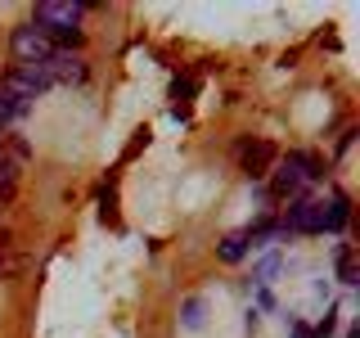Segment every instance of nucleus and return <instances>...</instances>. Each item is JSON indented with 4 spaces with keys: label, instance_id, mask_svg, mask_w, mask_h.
<instances>
[{
    "label": "nucleus",
    "instance_id": "1a4fd4ad",
    "mask_svg": "<svg viewBox=\"0 0 360 338\" xmlns=\"http://www.w3.org/2000/svg\"><path fill=\"white\" fill-rule=\"evenodd\" d=\"M279 172H275V180H270V189H266V199H297L302 194V185H307V180H302L297 172H292L288 163H275Z\"/></svg>",
    "mask_w": 360,
    "mask_h": 338
},
{
    "label": "nucleus",
    "instance_id": "a211bd4d",
    "mask_svg": "<svg viewBox=\"0 0 360 338\" xmlns=\"http://www.w3.org/2000/svg\"><path fill=\"white\" fill-rule=\"evenodd\" d=\"M284 325H288V334H292V338H311V325L302 320V315H284Z\"/></svg>",
    "mask_w": 360,
    "mask_h": 338
},
{
    "label": "nucleus",
    "instance_id": "9d476101",
    "mask_svg": "<svg viewBox=\"0 0 360 338\" xmlns=\"http://www.w3.org/2000/svg\"><path fill=\"white\" fill-rule=\"evenodd\" d=\"M333 266H338V284H347V289H356V284H360L356 253H352V244H347V239H338V244H333Z\"/></svg>",
    "mask_w": 360,
    "mask_h": 338
},
{
    "label": "nucleus",
    "instance_id": "aec40b11",
    "mask_svg": "<svg viewBox=\"0 0 360 338\" xmlns=\"http://www.w3.org/2000/svg\"><path fill=\"white\" fill-rule=\"evenodd\" d=\"M356 135H360L356 127H347V131H342V140H338V158H342V154H352V144H356Z\"/></svg>",
    "mask_w": 360,
    "mask_h": 338
},
{
    "label": "nucleus",
    "instance_id": "0eeeda50",
    "mask_svg": "<svg viewBox=\"0 0 360 338\" xmlns=\"http://www.w3.org/2000/svg\"><path fill=\"white\" fill-rule=\"evenodd\" d=\"M27 113H32V99L18 95V90H9L5 82H0V140H5V131L14 127L18 118H27Z\"/></svg>",
    "mask_w": 360,
    "mask_h": 338
},
{
    "label": "nucleus",
    "instance_id": "6ab92c4d",
    "mask_svg": "<svg viewBox=\"0 0 360 338\" xmlns=\"http://www.w3.org/2000/svg\"><path fill=\"white\" fill-rule=\"evenodd\" d=\"M257 315H262V311H275V293H270V289H257V307H252Z\"/></svg>",
    "mask_w": 360,
    "mask_h": 338
},
{
    "label": "nucleus",
    "instance_id": "423d86ee",
    "mask_svg": "<svg viewBox=\"0 0 360 338\" xmlns=\"http://www.w3.org/2000/svg\"><path fill=\"white\" fill-rule=\"evenodd\" d=\"M320 225H324V234H342L352 225V194L347 189H333L329 203H320Z\"/></svg>",
    "mask_w": 360,
    "mask_h": 338
},
{
    "label": "nucleus",
    "instance_id": "f03ea898",
    "mask_svg": "<svg viewBox=\"0 0 360 338\" xmlns=\"http://www.w3.org/2000/svg\"><path fill=\"white\" fill-rule=\"evenodd\" d=\"M90 5H72V0H41L32 23L45 32H82V18H86Z\"/></svg>",
    "mask_w": 360,
    "mask_h": 338
},
{
    "label": "nucleus",
    "instance_id": "20e7f679",
    "mask_svg": "<svg viewBox=\"0 0 360 338\" xmlns=\"http://www.w3.org/2000/svg\"><path fill=\"white\" fill-rule=\"evenodd\" d=\"M9 50H14L18 63H45L54 54V45L45 41V32L37 23H22V27H14V37H9Z\"/></svg>",
    "mask_w": 360,
    "mask_h": 338
},
{
    "label": "nucleus",
    "instance_id": "f8f14e48",
    "mask_svg": "<svg viewBox=\"0 0 360 338\" xmlns=\"http://www.w3.org/2000/svg\"><path fill=\"white\" fill-rule=\"evenodd\" d=\"M248 253H252V244H248V234L243 230H234V234H225V239L217 244V257H221V262L225 266H239L243 262V257Z\"/></svg>",
    "mask_w": 360,
    "mask_h": 338
},
{
    "label": "nucleus",
    "instance_id": "9b49d317",
    "mask_svg": "<svg viewBox=\"0 0 360 338\" xmlns=\"http://www.w3.org/2000/svg\"><path fill=\"white\" fill-rule=\"evenodd\" d=\"M279 266H284V253H279V248H270L262 262L252 266V280H248V289H270V280L279 275Z\"/></svg>",
    "mask_w": 360,
    "mask_h": 338
},
{
    "label": "nucleus",
    "instance_id": "2eb2a0df",
    "mask_svg": "<svg viewBox=\"0 0 360 338\" xmlns=\"http://www.w3.org/2000/svg\"><path fill=\"white\" fill-rule=\"evenodd\" d=\"M99 221L112 225V230L122 225V217H117V189H112V180H108L104 189H99Z\"/></svg>",
    "mask_w": 360,
    "mask_h": 338
},
{
    "label": "nucleus",
    "instance_id": "412c9836",
    "mask_svg": "<svg viewBox=\"0 0 360 338\" xmlns=\"http://www.w3.org/2000/svg\"><path fill=\"white\" fill-rule=\"evenodd\" d=\"M342 338H360V330H356V325H347V334Z\"/></svg>",
    "mask_w": 360,
    "mask_h": 338
},
{
    "label": "nucleus",
    "instance_id": "dca6fc26",
    "mask_svg": "<svg viewBox=\"0 0 360 338\" xmlns=\"http://www.w3.org/2000/svg\"><path fill=\"white\" fill-rule=\"evenodd\" d=\"M149 140H153V131H149V127H140V131H135L131 140H127V149H122L117 163H131V158H140L144 149H149Z\"/></svg>",
    "mask_w": 360,
    "mask_h": 338
},
{
    "label": "nucleus",
    "instance_id": "4468645a",
    "mask_svg": "<svg viewBox=\"0 0 360 338\" xmlns=\"http://www.w3.org/2000/svg\"><path fill=\"white\" fill-rule=\"evenodd\" d=\"M202 325H207V302H202V298H189L185 307H180V330L198 334Z\"/></svg>",
    "mask_w": 360,
    "mask_h": 338
},
{
    "label": "nucleus",
    "instance_id": "39448f33",
    "mask_svg": "<svg viewBox=\"0 0 360 338\" xmlns=\"http://www.w3.org/2000/svg\"><path fill=\"white\" fill-rule=\"evenodd\" d=\"M41 68H45V77H50V86H82L90 77L86 59H82V54H68V50H54Z\"/></svg>",
    "mask_w": 360,
    "mask_h": 338
},
{
    "label": "nucleus",
    "instance_id": "f3484780",
    "mask_svg": "<svg viewBox=\"0 0 360 338\" xmlns=\"http://www.w3.org/2000/svg\"><path fill=\"white\" fill-rule=\"evenodd\" d=\"M338 315H342V311H338V302H329L324 320H315V325H311V338H333V334H338Z\"/></svg>",
    "mask_w": 360,
    "mask_h": 338
},
{
    "label": "nucleus",
    "instance_id": "f257e3e1",
    "mask_svg": "<svg viewBox=\"0 0 360 338\" xmlns=\"http://www.w3.org/2000/svg\"><path fill=\"white\" fill-rule=\"evenodd\" d=\"M234 149H239V172L252 180V185H262V180L275 172V163H279L275 140H248V135H243Z\"/></svg>",
    "mask_w": 360,
    "mask_h": 338
},
{
    "label": "nucleus",
    "instance_id": "6e6552de",
    "mask_svg": "<svg viewBox=\"0 0 360 338\" xmlns=\"http://www.w3.org/2000/svg\"><path fill=\"white\" fill-rule=\"evenodd\" d=\"M284 163H288L302 180H324V158H320V154H311V149H288V154H284Z\"/></svg>",
    "mask_w": 360,
    "mask_h": 338
},
{
    "label": "nucleus",
    "instance_id": "ddd939ff",
    "mask_svg": "<svg viewBox=\"0 0 360 338\" xmlns=\"http://www.w3.org/2000/svg\"><path fill=\"white\" fill-rule=\"evenodd\" d=\"M18 172H22V167L5 149H0V203H14V194H18Z\"/></svg>",
    "mask_w": 360,
    "mask_h": 338
},
{
    "label": "nucleus",
    "instance_id": "7ed1b4c3",
    "mask_svg": "<svg viewBox=\"0 0 360 338\" xmlns=\"http://www.w3.org/2000/svg\"><path fill=\"white\" fill-rule=\"evenodd\" d=\"M279 225H284V239H288V234H324V225H320V199H311L307 189H302L297 199H288V212L279 217Z\"/></svg>",
    "mask_w": 360,
    "mask_h": 338
}]
</instances>
